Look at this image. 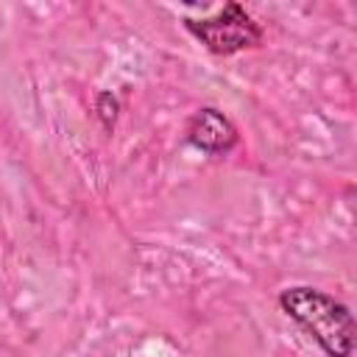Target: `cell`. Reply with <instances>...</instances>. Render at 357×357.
I'll return each instance as SVG.
<instances>
[{"label":"cell","mask_w":357,"mask_h":357,"mask_svg":"<svg viewBox=\"0 0 357 357\" xmlns=\"http://www.w3.org/2000/svg\"><path fill=\"white\" fill-rule=\"evenodd\" d=\"M98 117H100V123H103L106 131L114 128V120H117V100H114L109 92H103V95L98 98Z\"/></svg>","instance_id":"obj_4"},{"label":"cell","mask_w":357,"mask_h":357,"mask_svg":"<svg viewBox=\"0 0 357 357\" xmlns=\"http://www.w3.org/2000/svg\"><path fill=\"white\" fill-rule=\"evenodd\" d=\"M279 307L282 312L296 321L324 351L326 357H351L354 343H357V324L351 310L337 301L335 296L296 284L279 293Z\"/></svg>","instance_id":"obj_1"},{"label":"cell","mask_w":357,"mask_h":357,"mask_svg":"<svg viewBox=\"0 0 357 357\" xmlns=\"http://www.w3.org/2000/svg\"><path fill=\"white\" fill-rule=\"evenodd\" d=\"M187 142L209 156H223L237 145V128L223 112L204 106L187 123Z\"/></svg>","instance_id":"obj_3"},{"label":"cell","mask_w":357,"mask_h":357,"mask_svg":"<svg viewBox=\"0 0 357 357\" xmlns=\"http://www.w3.org/2000/svg\"><path fill=\"white\" fill-rule=\"evenodd\" d=\"M187 31L218 56H231L245 47H257L262 42V28L251 20V14L240 3H226L215 17L184 20Z\"/></svg>","instance_id":"obj_2"}]
</instances>
